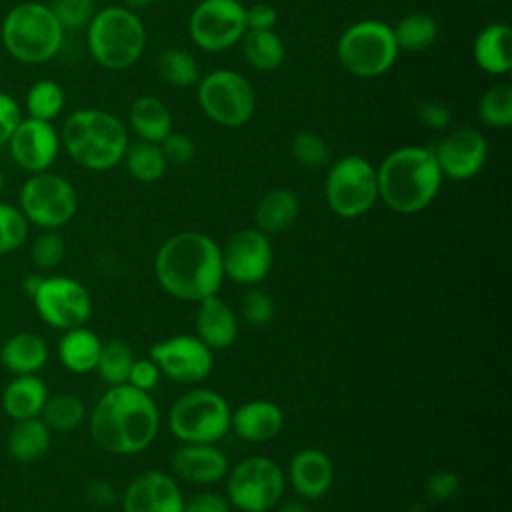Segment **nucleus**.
<instances>
[{
	"label": "nucleus",
	"mask_w": 512,
	"mask_h": 512,
	"mask_svg": "<svg viewBox=\"0 0 512 512\" xmlns=\"http://www.w3.org/2000/svg\"><path fill=\"white\" fill-rule=\"evenodd\" d=\"M160 148H162L168 164L172 162V164L184 166V164L192 162L196 156L194 140L190 136H186L182 132H174V130L160 142Z\"/></svg>",
	"instance_id": "obj_44"
},
{
	"label": "nucleus",
	"mask_w": 512,
	"mask_h": 512,
	"mask_svg": "<svg viewBox=\"0 0 512 512\" xmlns=\"http://www.w3.org/2000/svg\"><path fill=\"white\" fill-rule=\"evenodd\" d=\"M184 496L168 472L146 470L122 494V512H182Z\"/></svg>",
	"instance_id": "obj_19"
},
{
	"label": "nucleus",
	"mask_w": 512,
	"mask_h": 512,
	"mask_svg": "<svg viewBox=\"0 0 512 512\" xmlns=\"http://www.w3.org/2000/svg\"><path fill=\"white\" fill-rule=\"evenodd\" d=\"M288 480L300 498L318 500L332 488L334 464L324 450L302 448L290 458Z\"/></svg>",
	"instance_id": "obj_21"
},
{
	"label": "nucleus",
	"mask_w": 512,
	"mask_h": 512,
	"mask_svg": "<svg viewBox=\"0 0 512 512\" xmlns=\"http://www.w3.org/2000/svg\"><path fill=\"white\" fill-rule=\"evenodd\" d=\"M50 358L46 340L34 332H16L0 346V364L18 374H38Z\"/></svg>",
	"instance_id": "obj_25"
},
{
	"label": "nucleus",
	"mask_w": 512,
	"mask_h": 512,
	"mask_svg": "<svg viewBox=\"0 0 512 512\" xmlns=\"http://www.w3.org/2000/svg\"><path fill=\"white\" fill-rule=\"evenodd\" d=\"M64 104H66V94L62 86L50 78L36 80L24 96L26 116L44 120V122H52L54 118H58L60 112L64 110Z\"/></svg>",
	"instance_id": "obj_36"
},
{
	"label": "nucleus",
	"mask_w": 512,
	"mask_h": 512,
	"mask_svg": "<svg viewBox=\"0 0 512 512\" xmlns=\"http://www.w3.org/2000/svg\"><path fill=\"white\" fill-rule=\"evenodd\" d=\"M278 512H310V508L302 500H280Z\"/></svg>",
	"instance_id": "obj_52"
},
{
	"label": "nucleus",
	"mask_w": 512,
	"mask_h": 512,
	"mask_svg": "<svg viewBox=\"0 0 512 512\" xmlns=\"http://www.w3.org/2000/svg\"><path fill=\"white\" fill-rule=\"evenodd\" d=\"M64 34L52 8L34 0L12 6L0 24L6 54L28 66L50 62L62 50Z\"/></svg>",
	"instance_id": "obj_5"
},
{
	"label": "nucleus",
	"mask_w": 512,
	"mask_h": 512,
	"mask_svg": "<svg viewBox=\"0 0 512 512\" xmlns=\"http://www.w3.org/2000/svg\"><path fill=\"white\" fill-rule=\"evenodd\" d=\"M300 214V200L290 188H272L256 204L254 222L264 234H280L288 230Z\"/></svg>",
	"instance_id": "obj_28"
},
{
	"label": "nucleus",
	"mask_w": 512,
	"mask_h": 512,
	"mask_svg": "<svg viewBox=\"0 0 512 512\" xmlns=\"http://www.w3.org/2000/svg\"><path fill=\"white\" fill-rule=\"evenodd\" d=\"M416 116L430 130H446L448 124L452 122L450 108L442 102H436V100H426V102L418 104Z\"/></svg>",
	"instance_id": "obj_48"
},
{
	"label": "nucleus",
	"mask_w": 512,
	"mask_h": 512,
	"mask_svg": "<svg viewBox=\"0 0 512 512\" xmlns=\"http://www.w3.org/2000/svg\"><path fill=\"white\" fill-rule=\"evenodd\" d=\"M230 470L226 454L216 444L182 442L170 456V472L192 484H216Z\"/></svg>",
	"instance_id": "obj_20"
},
{
	"label": "nucleus",
	"mask_w": 512,
	"mask_h": 512,
	"mask_svg": "<svg viewBox=\"0 0 512 512\" xmlns=\"http://www.w3.org/2000/svg\"><path fill=\"white\" fill-rule=\"evenodd\" d=\"M196 332L212 352L226 350L238 338V318L234 310L214 294L198 302Z\"/></svg>",
	"instance_id": "obj_24"
},
{
	"label": "nucleus",
	"mask_w": 512,
	"mask_h": 512,
	"mask_svg": "<svg viewBox=\"0 0 512 512\" xmlns=\"http://www.w3.org/2000/svg\"><path fill=\"white\" fill-rule=\"evenodd\" d=\"M88 498L98 506H108L114 502V490L108 482H92L88 486Z\"/></svg>",
	"instance_id": "obj_51"
},
{
	"label": "nucleus",
	"mask_w": 512,
	"mask_h": 512,
	"mask_svg": "<svg viewBox=\"0 0 512 512\" xmlns=\"http://www.w3.org/2000/svg\"><path fill=\"white\" fill-rule=\"evenodd\" d=\"M128 124L138 140L160 144L174 128L170 108L152 94H142L134 98L128 110Z\"/></svg>",
	"instance_id": "obj_27"
},
{
	"label": "nucleus",
	"mask_w": 512,
	"mask_h": 512,
	"mask_svg": "<svg viewBox=\"0 0 512 512\" xmlns=\"http://www.w3.org/2000/svg\"><path fill=\"white\" fill-rule=\"evenodd\" d=\"M48 386L38 374H18L4 386L2 410L12 420L36 418L48 400Z\"/></svg>",
	"instance_id": "obj_26"
},
{
	"label": "nucleus",
	"mask_w": 512,
	"mask_h": 512,
	"mask_svg": "<svg viewBox=\"0 0 512 512\" xmlns=\"http://www.w3.org/2000/svg\"><path fill=\"white\" fill-rule=\"evenodd\" d=\"M134 360L136 356L128 346V342L120 338H112L108 342H102L96 372L106 384L120 386V384H126Z\"/></svg>",
	"instance_id": "obj_37"
},
{
	"label": "nucleus",
	"mask_w": 512,
	"mask_h": 512,
	"mask_svg": "<svg viewBox=\"0 0 512 512\" xmlns=\"http://www.w3.org/2000/svg\"><path fill=\"white\" fill-rule=\"evenodd\" d=\"M48 6L64 32L86 28L96 12V0H52Z\"/></svg>",
	"instance_id": "obj_42"
},
{
	"label": "nucleus",
	"mask_w": 512,
	"mask_h": 512,
	"mask_svg": "<svg viewBox=\"0 0 512 512\" xmlns=\"http://www.w3.org/2000/svg\"><path fill=\"white\" fill-rule=\"evenodd\" d=\"M292 158L304 168H324L330 164V146L326 140L310 130L298 132L290 142Z\"/></svg>",
	"instance_id": "obj_40"
},
{
	"label": "nucleus",
	"mask_w": 512,
	"mask_h": 512,
	"mask_svg": "<svg viewBox=\"0 0 512 512\" xmlns=\"http://www.w3.org/2000/svg\"><path fill=\"white\" fill-rule=\"evenodd\" d=\"M474 64L488 76H506L512 70V28L506 22L486 24L472 42Z\"/></svg>",
	"instance_id": "obj_23"
},
{
	"label": "nucleus",
	"mask_w": 512,
	"mask_h": 512,
	"mask_svg": "<svg viewBox=\"0 0 512 512\" xmlns=\"http://www.w3.org/2000/svg\"><path fill=\"white\" fill-rule=\"evenodd\" d=\"M246 30H272L278 22V12L272 4L256 2L244 10Z\"/></svg>",
	"instance_id": "obj_50"
},
{
	"label": "nucleus",
	"mask_w": 512,
	"mask_h": 512,
	"mask_svg": "<svg viewBox=\"0 0 512 512\" xmlns=\"http://www.w3.org/2000/svg\"><path fill=\"white\" fill-rule=\"evenodd\" d=\"M286 472L266 456H248L226 474V500L240 512H268L282 500Z\"/></svg>",
	"instance_id": "obj_11"
},
{
	"label": "nucleus",
	"mask_w": 512,
	"mask_h": 512,
	"mask_svg": "<svg viewBox=\"0 0 512 512\" xmlns=\"http://www.w3.org/2000/svg\"><path fill=\"white\" fill-rule=\"evenodd\" d=\"M230 406L210 388H194L178 396L168 410V428L180 442L216 444L230 430Z\"/></svg>",
	"instance_id": "obj_10"
},
{
	"label": "nucleus",
	"mask_w": 512,
	"mask_h": 512,
	"mask_svg": "<svg viewBox=\"0 0 512 512\" xmlns=\"http://www.w3.org/2000/svg\"><path fill=\"white\" fill-rule=\"evenodd\" d=\"M282 426L284 412L272 400H248L230 414V428L246 442H268Z\"/></svg>",
	"instance_id": "obj_22"
},
{
	"label": "nucleus",
	"mask_w": 512,
	"mask_h": 512,
	"mask_svg": "<svg viewBox=\"0 0 512 512\" xmlns=\"http://www.w3.org/2000/svg\"><path fill=\"white\" fill-rule=\"evenodd\" d=\"M24 118L20 104L8 94L0 90V148L8 144L12 132Z\"/></svg>",
	"instance_id": "obj_47"
},
{
	"label": "nucleus",
	"mask_w": 512,
	"mask_h": 512,
	"mask_svg": "<svg viewBox=\"0 0 512 512\" xmlns=\"http://www.w3.org/2000/svg\"><path fill=\"white\" fill-rule=\"evenodd\" d=\"M182 512H230V502L218 492L202 490L184 498Z\"/></svg>",
	"instance_id": "obj_49"
},
{
	"label": "nucleus",
	"mask_w": 512,
	"mask_h": 512,
	"mask_svg": "<svg viewBox=\"0 0 512 512\" xmlns=\"http://www.w3.org/2000/svg\"><path fill=\"white\" fill-rule=\"evenodd\" d=\"M122 162H124L128 174L142 184L158 182L168 168V162H166V156H164L160 144L146 142V140L128 142Z\"/></svg>",
	"instance_id": "obj_33"
},
{
	"label": "nucleus",
	"mask_w": 512,
	"mask_h": 512,
	"mask_svg": "<svg viewBox=\"0 0 512 512\" xmlns=\"http://www.w3.org/2000/svg\"><path fill=\"white\" fill-rule=\"evenodd\" d=\"M158 76L174 88H190L200 80V68L194 56L182 48H164L156 58Z\"/></svg>",
	"instance_id": "obj_34"
},
{
	"label": "nucleus",
	"mask_w": 512,
	"mask_h": 512,
	"mask_svg": "<svg viewBox=\"0 0 512 512\" xmlns=\"http://www.w3.org/2000/svg\"><path fill=\"white\" fill-rule=\"evenodd\" d=\"M236 512H240V510H236Z\"/></svg>",
	"instance_id": "obj_57"
},
{
	"label": "nucleus",
	"mask_w": 512,
	"mask_h": 512,
	"mask_svg": "<svg viewBox=\"0 0 512 512\" xmlns=\"http://www.w3.org/2000/svg\"><path fill=\"white\" fill-rule=\"evenodd\" d=\"M242 318L252 326H266L274 318V300L262 288H250L240 302Z\"/></svg>",
	"instance_id": "obj_43"
},
{
	"label": "nucleus",
	"mask_w": 512,
	"mask_h": 512,
	"mask_svg": "<svg viewBox=\"0 0 512 512\" xmlns=\"http://www.w3.org/2000/svg\"><path fill=\"white\" fill-rule=\"evenodd\" d=\"M378 200L392 212L416 214L428 208L442 186V172L430 146L406 144L376 166Z\"/></svg>",
	"instance_id": "obj_3"
},
{
	"label": "nucleus",
	"mask_w": 512,
	"mask_h": 512,
	"mask_svg": "<svg viewBox=\"0 0 512 512\" xmlns=\"http://www.w3.org/2000/svg\"><path fill=\"white\" fill-rule=\"evenodd\" d=\"M324 196L328 208L340 218H360L378 202L376 166L360 156L346 154L328 164Z\"/></svg>",
	"instance_id": "obj_9"
},
{
	"label": "nucleus",
	"mask_w": 512,
	"mask_h": 512,
	"mask_svg": "<svg viewBox=\"0 0 512 512\" xmlns=\"http://www.w3.org/2000/svg\"><path fill=\"white\" fill-rule=\"evenodd\" d=\"M2 190H4V174L0 170V194H2Z\"/></svg>",
	"instance_id": "obj_55"
},
{
	"label": "nucleus",
	"mask_w": 512,
	"mask_h": 512,
	"mask_svg": "<svg viewBox=\"0 0 512 512\" xmlns=\"http://www.w3.org/2000/svg\"><path fill=\"white\" fill-rule=\"evenodd\" d=\"M160 382V368L156 366V362L152 358H136L126 384H130L136 390L142 392H150L152 388H156V384Z\"/></svg>",
	"instance_id": "obj_45"
},
{
	"label": "nucleus",
	"mask_w": 512,
	"mask_h": 512,
	"mask_svg": "<svg viewBox=\"0 0 512 512\" xmlns=\"http://www.w3.org/2000/svg\"><path fill=\"white\" fill-rule=\"evenodd\" d=\"M42 274L40 272H34V274H28L24 280H22V288H24V292L32 298V294L38 290V286H40V282H42Z\"/></svg>",
	"instance_id": "obj_53"
},
{
	"label": "nucleus",
	"mask_w": 512,
	"mask_h": 512,
	"mask_svg": "<svg viewBox=\"0 0 512 512\" xmlns=\"http://www.w3.org/2000/svg\"><path fill=\"white\" fill-rule=\"evenodd\" d=\"M398 44L392 26L366 18L350 24L336 40L340 66L356 78H378L398 60Z\"/></svg>",
	"instance_id": "obj_7"
},
{
	"label": "nucleus",
	"mask_w": 512,
	"mask_h": 512,
	"mask_svg": "<svg viewBox=\"0 0 512 512\" xmlns=\"http://www.w3.org/2000/svg\"><path fill=\"white\" fill-rule=\"evenodd\" d=\"M444 178L464 182L478 176L488 160V140L476 128H456L430 146Z\"/></svg>",
	"instance_id": "obj_17"
},
{
	"label": "nucleus",
	"mask_w": 512,
	"mask_h": 512,
	"mask_svg": "<svg viewBox=\"0 0 512 512\" xmlns=\"http://www.w3.org/2000/svg\"><path fill=\"white\" fill-rule=\"evenodd\" d=\"M18 208L28 224L42 230H58L76 216L78 194L70 180L46 170L24 180L18 192Z\"/></svg>",
	"instance_id": "obj_12"
},
{
	"label": "nucleus",
	"mask_w": 512,
	"mask_h": 512,
	"mask_svg": "<svg viewBox=\"0 0 512 512\" xmlns=\"http://www.w3.org/2000/svg\"><path fill=\"white\" fill-rule=\"evenodd\" d=\"M400 52H422L430 48L438 38V22L432 14L416 10L404 14L392 26Z\"/></svg>",
	"instance_id": "obj_32"
},
{
	"label": "nucleus",
	"mask_w": 512,
	"mask_h": 512,
	"mask_svg": "<svg viewBox=\"0 0 512 512\" xmlns=\"http://www.w3.org/2000/svg\"><path fill=\"white\" fill-rule=\"evenodd\" d=\"M160 428V412L150 396L130 384L110 386L90 412V436L104 452L128 456L146 450Z\"/></svg>",
	"instance_id": "obj_2"
},
{
	"label": "nucleus",
	"mask_w": 512,
	"mask_h": 512,
	"mask_svg": "<svg viewBox=\"0 0 512 512\" xmlns=\"http://www.w3.org/2000/svg\"><path fill=\"white\" fill-rule=\"evenodd\" d=\"M30 300L40 320L62 332L84 326L92 314L90 292L70 276H44Z\"/></svg>",
	"instance_id": "obj_14"
},
{
	"label": "nucleus",
	"mask_w": 512,
	"mask_h": 512,
	"mask_svg": "<svg viewBox=\"0 0 512 512\" xmlns=\"http://www.w3.org/2000/svg\"><path fill=\"white\" fill-rule=\"evenodd\" d=\"M424 488H426V496L430 500L442 502V500L452 498L458 492L460 476L456 472H452V470H438L432 476H428Z\"/></svg>",
	"instance_id": "obj_46"
},
{
	"label": "nucleus",
	"mask_w": 512,
	"mask_h": 512,
	"mask_svg": "<svg viewBox=\"0 0 512 512\" xmlns=\"http://www.w3.org/2000/svg\"><path fill=\"white\" fill-rule=\"evenodd\" d=\"M146 40L142 18L122 4L96 10L86 26V46L92 60L112 72L132 68L142 58Z\"/></svg>",
	"instance_id": "obj_6"
},
{
	"label": "nucleus",
	"mask_w": 512,
	"mask_h": 512,
	"mask_svg": "<svg viewBox=\"0 0 512 512\" xmlns=\"http://www.w3.org/2000/svg\"><path fill=\"white\" fill-rule=\"evenodd\" d=\"M196 100L202 114L222 128H240L256 112L252 82L230 68H216L196 82Z\"/></svg>",
	"instance_id": "obj_8"
},
{
	"label": "nucleus",
	"mask_w": 512,
	"mask_h": 512,
	"mask_svg": "<svg viewBox=\"0 0 512 512\" xmlns=\"http://www.w3.org/2000/svg\"><path fill=\"white\" fill-rule=\"evenodd\" d=\"M6 146L14 164L28 174L50 170L62 148L54 124L30 116L20 120Z\"/></svg>",
	"instance_id": "obj_18"
},
{
	"label": "nucleus",
	"mask_w": 512,
	"mask_h": 512,
	"mask_svg": "<svg viewBox=\"0 0 512 512\" xmlns=\"http://www.w3.org/2000/svg\"><path fill=\"white\" fill-rule=\"evenodd\" d=\"M222 272L238 284L256 286L272 268L270 236L258 228H242L220 246Z\"/></svg>",
	"instance_id": "obj_15"
},
{
	"label": "nucleus",
	"mask_w": 512,
	"mask_h": 512,
	"mask_svg": "<svg viewBox=\"0 0 512 512\" xmlns=\"http://www.w3.org/2000/svg\"><path fill=\"white\" fill-rule=\"evenodd\" d=\"M30 224L14 204L0 202V256L16 252L28 238Z\"/></svg>",
	"instance_id": "obj_39"
},
{
	"label": "nucleus",
	"mask_w": 512,
	"mask_h": 512,
	"mask_svg": "<svg viewBox=\"0 0 512 512\" xmlns=\"http://www.w3.org/2000/svg\"><path fill=\"white\" fill-rule=\"evenodd\" d=\"M246 64L258 72H274L284 64L286 44L280 34L272 30H246L240 40Z\"/></svg>",
	"instance_id": "obj_31"
},
{
	"label": "nucleus",
	"mask_w": 512,
	"mask_h": 512,
	"mask_svg": "<svg viewBox=\"0 0 512 512\" xmlns=\"http://www.w3.org/2000/svg\"><path fill=\"white\" fill-rule=\"evenodd\" d=\"M66 254V242L58 230H44L30 248V258L38 270L56 268Z\"/></svg>",
	"instance_id": "obj_41"
},
{
	"label": "nucleus",
	"mask_w": 512,
	"mask_h": 512,
	"mask_svg": "<svg viewBox=\"0 0 512 512\" xmlns=\"http://www.w3.org/2000/svg\"><path fill=\"white\" fill-rule=\"evenodd\" d=\"M40 418L52 432H72L84 424L86 406L78 396L70 392H60L48 396Z\"/></svg>",
	"instance_id": "obj_35"
},
{
	"label": "nucleus",
	"mask_w": 512,
	"mask_h": 512,
	"mask_svg": "<svg viewBox=\"0 0 512 512\" xmlns=\"http://www.w3.org/2000/svg\"><path fill=\"white\" fill-rule=\"evenodd\" d=\"M480 2H488V4H494V2H504V0H480Z\"/></svg>",
	"instance_id": "obj_56"
},
{
	"label": "nucleus",
	"mask_w": 512,
	"mask_h": 512,
	"mask_svg": "<svg viewBox=\"0 0 512 512\" xmlns=\"http://www.w3.org/2000/svg\"><path fill=\"white\" fill-rule=\"evenodd\" d=\"M246 6L240 0H200L188 16V36L204 52H224L246 34Z\"/></svg>",
	"instance_id": "obj_13"
},
{
	"label": "nucleus",
	"mask_w": 512,
	"mask_h": 512,
	"mask_svg": "<svg viewBox=\"0 0 512 512\" xmlns=\"http://www.w3.org/2000/svg\"><path fill=\"white\" fill-rule=\"evenodd\" d=\"M156 0H122V6H126V8H130V10H142V8H148V6H152Z\"/></svg>",
	"instance_id": "obj_54"
},
{
	"label": "nucleus",
	"mask_w": 512,
	"mask_h": 512,
	"mask_svg": "<svg viewBox=\"0 0 512 512\" xmlns=\"http://www.w3.org/2000/svg\"><path fill=\"white\" fill-rule=\"evenodd\" d=\"M60 144L82 168L104 172L118 166L128 148V128L102 108H80L66 116L60 128Z\"/></svg>",
	"instance_id": "obj_4"
},
{
	"label": "nucleus",
	"mask_w": 512,
	"mask_h": 512,
	"mask_svg": "<svg viewBox=\"0 0 512 512\" xmlns=\"http://www.w3.org/2000/svg\"><path fill=\"white\" fill-rule=\"evenodd\" d=\"M50 444H52V430L46 426V422L40 416L14 420L6 438V448L10 456L22 464L38 462L42 456H46V452L50 450Z\"/></svg>",
	"instance_id": "obj_30"
},
{
	"label": "nucleus",
	"mask_w": 512,
	"mask_h": 512,
	"mask_svg": "<svg viewBox=\"0 0 512 512\" xmlns=\"http://www.w3.org/2000/svg\"><path fill=\"white\" fill-rule=\"evenodd\" d=\"M150 358L160 368V374L180 384L204 380L214 366V352L192 334H176L156 342L150 348Z\"/></svg>",
	"instance_id": "obj_16"
},
{
	"label": "nucleus",
	"mask_w": 512,
	"mask_h": 512,
	"mask_svg": "<svg viewBox=\"0 0 512 512\" xmlns=\"http://www.w3.org/2000/svg\"><path fill=\"white\" fill-rule=\"evenodd\" d=\"M476 114L488 128H508L512 124V86L508 82H498L484 90L478 100Z\"/></svg>",
	"instance_id": "obj_38"
},
{
	"label": "nucleus",
	"mask_w": 512,
	"mask_h": 512,
	"mask_svg": "<svg viewBox=\"0 0 512 512\" xmlns=\"http://www.w3.org/2000/svg\"><path fill=\"white\" fill-rule=\"evenodd\" d=\"M100 350V336L86 326L64 330L62 338L58 340V360L66 370L74 374H86L96 370Z\"/></svg>",
	"instance_id": "obj_29"
},
{
	"label": "nucleus",
	"mask_w": 512,
	"mask_h": 512,
	"mask_svg": "<svg viewBox=\"0 0 512 512\" xmlns=\"http://www.w3.org/2000/svg\"><path fill=\"white\" fill-rule=\"evenodd\" d=\"M154 274L166 294L198 304L222 286L220 246L204 232H176L158 248Z\"/></svg>",
	"instance_id": "obj_1"
}]
</instances>
